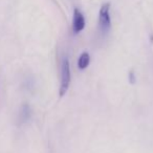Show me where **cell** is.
<instances>
[{
	"label": "cell",
	"instance_id": "cell-3",
	"mask_svg": "<svg viewBox=\"0 0 153 153\" xmlns=\"http://www.w3.org/2000/svg\"><path fill=\"white\" fill-rule=\"evenodd\" d=\"M85 27V19L81 12L78 9H74V20H72V30L74 34L82 32Z\"/></svg>",
	"mask_w": 153,
	"mask_h": 153
},
{
	"label": "cell",
	"instance_id": "cell-6",
	"mask_svg": "<svg viewBox=\"0 0 153 153\" xmlns=\"http://www.w3.org/2000/svg\"><path fill=\"white\" fill-rule=\"evenodd\" d=\"M129 79H130V82H131V83H134V81H135V76H134L133 71H130V74H129Z\"/></svg>",
	"mask_w": 153,
	"mask_h": 153
},
{
	"label": "cell",
	"instance_id": "cell-2",
	"mask_svg": "<svg viewBox=\"0 0 153 153\" xmlns=\"http://www.w3.org/2000/svg\"><path fill=\"white\" fill-rule=\"evenodd\" d=\"M110 10V3L106 2L101 7L100 13H99V27L102 33H107L111 27V20L109 15Z\"/></svg>",
	"mask_w": 153,
	"mask_h": 153
},
{
	"label": "cell",
	"instance_id": "cell-4",
	"mask_svg": "<svg viewBox=\"0 0 153 153\" xmlns=\"http://www.w3.org/2000/svg\"><path fill=\"white\" fill-rule=\"evenodd\" d=\"M90 62V57L88 53H83L79 58V61H78V66H79L80 69L84 70L85 68L88 67Z\"/></svg>",
	"mask_w": 153,
	"mask_h": 153
},
{
	"label": "cell",
	"instance_id": "cell-1",
	"mask_svg": "<svg viewBox=\"0 0 153 153\" xmlns=\"http://www.w3.org/2000/svg\"><path fill=\"white\" fill-rule=\"evenodd\" d=\"M70 84V65L68 59L65 58L61 65V83H60V96L63 97L68 90Z\"/></svg>",
	"mask_w": 153,
	"mask_h": 153
},
{
	"label": "cell",
	"instance_id": "cell-5",
	"mask_svg": "<svg viewBox=\"0 0 153 153\" xmlns=\"http://www.w3.org/2000/svg\"><path fill=\"white\" fill-rule=\"evenodd\" d=\"M30 117V108L28 105H23L19 112V121L24 123Z\"/></svg>",
	"mask_w": 153,
	"mask_h": 153
}]
</instances>
